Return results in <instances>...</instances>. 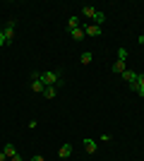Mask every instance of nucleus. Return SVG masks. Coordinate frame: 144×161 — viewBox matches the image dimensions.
Returning a JSON list of instances; mask_svg holds the SVG:
<instances>
[{
	"instance_id": "nucleus-12",
	"label": "nucleus",
	"mask_w": 144,
	"mask_h": 161,
	"mask_svg": "<svg viewBox=\"0 0 144 161\" xmlns=\"http://www.w3.org/2000/svg\"><path fill=\"white\" fill-rule=\"evenodd\" d=\"M70 34H72V39H75V41H82L84 36H87V34H84V27H79V29H72Z\"/></svg>"
},
{
	"instance_id": "nucleus-1",
	"label": "nucleus",
	"mask_w": 144,
	"mask_h": 161,
	"mask_svg": "<svg viewBox=\"0 0 144 161\" xmlns=\"http://www.w3.org/2000/svg\"><path fill=\"white\" fill-rule=\"evenodd\" d=\"M39 77H41V82L46 87H60L62 84V77L58 72H53V70H46V72H41Z\"/></svg>"
},
{
	"instance_id": "nucleus-4",
	"label": "nucleus",
	"mask_w": 144,
	"mask_h": 161,
	"mask_svg": "<svg viewBox=\"0 0 144 161\" xmlns=\"http://www.w3.org/2000/svg\"><path fill=\"white\" fill-rule=\"evenodd\" d=\"M14 27H17V24H14V19H10L5 27H3V34H5V39H7V46L14 41Z\"/></svg>"
},
{
	"instance_id": "nucleus-13",
	"label": "nucleus",
	"mask_w": 144,
	"mask_h": 161,
	"mask_svg": "<svg viewBox=\"0 0 144 161\" xmlns=\"http://www.w3.org/2000/svg\"><path fill=\"white\" fill-rule=\"evenodd\" d=\"M43 96H46V99H55V96H58V87H46L43 89Z\"/></svg>"
},
{
	"instance_id": "nucleus-19",
	"label": "nucleus",
	"mask_w": 144,
	"mask_h": 161,
	"mask_svg": "<svg viewBox=\"0 0 144 161\" xmlns=\"http://www.w3.org/2000/svg\"><path fill=\"white\" fill-rule=\"evenodd\" d=\"M31 161H46V159H43L41 154H34V156H31Z\"/></svg>"
},
{
	"instance_id": "nucleus-18",
	"label": "nucleus",
	"mask_w": 144,
	"mask_h": 161,
	"mask_svg": "<svg viewBox=\"0 0 144 161\" xmlns=\"http://www.w3.org/2000/svg\"><path fill=\"white\" fill-rule=\"evenodd\" d=\"M0 46H7V39H5V34H3V29H0Z\"/></svg>"
},
{
	"instance_id": "nucleus-10",
	"label": "nucleus",
	"mask_w": 144,
	"mask_h": 161,
	"mask_svg": "<svg viewBox=\"0 0 144 161\" xmlns=\"http://www.w3.org/2000/svg\"><path fill=\"white\" fill-rule=\"evenodd\" d=\"M96 12H99V10H96V7H91V5H84V7H82V14H84V17H89V19H94Z\"/></svg>"
},
{
	"instance_id": "nucleus-16",
	"label": "nucleus",
	"mask_w": 144,
	"mask_h": 161,
	"mask_svg": "<svg viewBox=\"0 0 144 161\" xmlns=\"http://www.w3.org/2000/svg\"><path fill=\"white\" fill-rule=\"evenodd\" d=\"M118 60H125V63H127V48H118Z\"/></svg>"
},
{
	"instance_id": "nucleus-5",
	"label": "nucleus",
	"mask_w": 144,
	"mask_h": 161,
	"mask_svg": "<svg viewBox=\"0 0 144 161\" xmlns=\"http://www.w3.org/2000/svg\"><path fill=\"white\" fill-rule=\"evenodd\" d=\"M84 34H87V36H101L103 27H99V24H87V27H84Z\"/></svg>"
},
{
	"instance_id": "nucleus-20",
	"label": "nucleus",
	"mask_w": 144,
	"mask_h": 161,
	"mask_svg": "<svg viewBox=\"0 0 144 161\" xmlns=\"http://www.w3.org/2000/svg\"><path fill=\"white\" fill-rule=\"evenodd\" d=\"M10 161H24V159H22L19 154H14V156H12V159H10Z\"/></svg>"
},
{
	"instance_id": "nucleus-8",
	"label": "nucleus",
	"mask_w": 144,
	"mask_h": 161,
	"mask_svg": "<svg viewBox=\"0 0 144 161\" xmlns=\"http://www.w3.org/2000/svg\"><path fill=\"white\" fill-rule=\"evenodd\" d=\"M120 77H123V80L127 82V84H135V82H137V72H135V70H125V72L120 75Z\"/></svg>"
},
{
	"instance_id": "nucleus-11",
	"label": "nucleus",
	"mask_w": 144,
	"mask_h": 161,
	"mask_svg": "<svg viewBox=\"0 0 144 161\" xmlns=\"http://www.w3.org/2000/svg\"><path fill=\"white\" fill-rule=\"evenodd\" d=\"M72 29H79V17H75V14L67 19V31H72Z\"/></svg>"
},
{
	"instance_id": "nucleus-17",
	"label": "nucleus",
	"mask_w": 144,
	"mask_h": 161,
	"mask_svg": "<svg viewBox=\"0 0 144 161\" xmlns=\"http://www.w3.org/2000/svg\"><path fill=\"white\" fill-rule=\"evenodd\" d=\"M91 58H94V55H91L89 51H84V53H82V58H79V60H82L84 65H87V63H91Z\"/></svg>"
},
{
	"instance_id": "nucleus-14",
	"label": "nucleus",
	"mask_w": 144,
	"mask_h": 161,
	"mask_svg": "<svg viewBox=\"0 0 144 161\" xmlns=\"http://www.w3.org/2000/svg\"><path fill=\"white\" fill-rule=\"evenodd\" d=\"M3 152H5V154H7V159H12L14 154H19V152H17V149H14L12 144H5V147H3Z\"/></svg>"
},
{
	"instance_id": "nucleus-9",
	"label": "nucleus",
	"mask_w": 144,
	"mask_h": 161,
	"mask_svg": "<svg viewBox=\"0 0 144 161\" xmlns=\"http://www.w3.org/2000/svg\"><path fill=\"white\" fill-rule=\"evenodd\" d=\"M58 154H60V159H67V156H72V144H70V142H65V144L58 149Z\"/></svg>"
},
{
	"instance_id": "nucleus-15",
	"label": "nucleus",
	"mask_w": 144,
	"mask_h": 161,
	"mask_svg": "<svg viewBox=\"0 0 144 161\" xmlns=\"http://www.w3.org/2000/svg\"><path fill=\"white\" fill-rule=\"evenodd\" d=\"M103 22H106V12H101V10H99V12H96V17H94V24H99V27H101Z\"/></svg>"
},
{
	"instance_id": "nucleus-6",
	"label": "nucleus",
	"mask_w": 144,
	"mask_h": 161,
	"mask_svg": "<svg viewBox=\"0 0 144 161\" xmlns=\"http://www.w3.org/2000/svg\"><path fill=\"white\" fill-rule=\"evenodd\" d=\"M82 142H84V149H87L89 154H96V149H99V142H96V140L87 137V140H82Z\"/></svg>"
},
{
	"instance_id": "nucleus-21",
	"label": "nucleus",
	"mask_w": 144,
	"mask_h": 161,
	"mask_svg": "<svg viewBox=\"0 0 144 161\" xmlns=\"http://www.w3.org/2000/svg\"><path fill=\"white\" fill-rule=\"evenodd\" d=\"M142 36H144V31H142Z\"/></svg>"
},
{
	"instance_id": "nucleus-2",
	"label": "nucleus",
	"mask_w": 144,
	"mask_h": 161,
	"mask_svg": "<svg viewBox=\"0 0 144 161\" xmlns=\"http://www.w3.org/2000/svg\"><path fill=\"white\" fill-rule=\"evenodd\" d=\"M41 72H31V92H36V94H43V89H46V84L41 82V77H39Z\"/></svg>"
},
{
	"instance_id": "nucleus-3",
	"label": "nucleus",
	"mask_w": 144,
	"mask_h": 161,
	"mask_svg": "<svg viewBox=\"0 0 144 161\" xmlns=\"http://www.w3.org/2000/svg\"><path fill=\"white\" fill-rule=\"evenodd\" d=\"M130 89H132L137 96H144V72H137V82H135V84H130Z\"/></svg>"
},
{
	"instance_id": "nucleus-7",
	"label": "nucleus",
	"mask_w": 144,
	"mask_h": 161,
	"mask_svg": "<svg viewBox=\"0 0 144 161\" xmlns=\"http://www.w3.org/2000/svg\"><path fill=\"white\" fill-rule=\"evenodd\" d=\"M110 70H113L115 75H123L125 70H127V63H125V60H115L113 65H110Z\"/></svg>"
}]
</instances>
